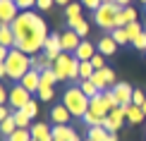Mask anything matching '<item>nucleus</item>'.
Returning a JSON list of instances; mask_svg holds the SVG:
<instances>
[{
	"mask_svg": "<svg viewBox=\"0 0 146 141\" xmlns=\"http://www.w3.org/2000/svg\"><path fill=\"white\" fill-rule=\"evenodd\" d=\"M12 31H15V48H19L27 55H38L46 38L50 36L43 17H38L31 10L19 12V17L12 22Z\"/></svg>",
	"mask_w": 146,
	"mask_h": 141,
	"instance_id": "obj_1",
	"label": "nucleus"
},
{
	"mask_svg": "<svg viewBox=\"0 0 146 141\" xmlns=\"http://www.w3.org/2000/svg\"><path fill=\"white\" fill-rule=\"evenodd\" d=\"M29 70H31V55L22 53L19 48H10V55L0 62V77H7L12 81H22Z\"/></svg>",
	"mask_w": 146,
	"mask_h": 141,
	"instance_id": "obj_2",
	"label": "nucleus"
},
{
	"mask_svg": "<svg viewBox=\"0 0 146 141\" xmlns=\"http://www.w3.org/2000/svg\"><path fill=\"white\" fill-rule=\"evenodd\" d=\"M89 103H91V98L84 96V91L79 89V86H67V89H65V93H62V105L72 113V117H79V120H82L84 115L89 113Z\"/></svg>",
	"mask_w": 146,
	"mask_h": 141,
	"instance_id": "obj_3",
	"label": "nucleus"
},
{
	"mask_svg": "<svg viewBox=\"0 0 146 141\" xmlns=\"http://www.w3.org/2000/svg\"><path fill=\"white\" fill-rule=\"evenodd\" d=\"M120 5L115 3H101V7L94 12V22L98 24V26L103 29V31L110 34L113 29H117V15H120Z\"/></svg>",
	"mask_w": 146,
	"mask_h": 141,
	"instance_id": "obj_4",
	"label": "nucleus"
},
{
	"mask_svg": "<svg viewBox=\"0 0 146 141\" xmlns=\"http://www.w3.org/2000/svg\"><path fill=\"white\" fill-rule=\"evenodd\" d=\"M53 70L58 74V81H70V79H79V60L72 53H62L53 62Z\"/></svg>",
	"mask_w": 146,
	"mask_h": 141,
	"instance_id": "obj_5",
	"label": "nucleus"
},
{
	"mask_svg": "<svg viewBox=\"0 0 146 141\" xmlns=\"http://www.w3.org/2000/svg\"><path fill=\"white\" fill-rule=\"evenodd\" d=\"M31 101V93H29L27 89L22 86V84H15V86L10 89V101H7V105L10 108H15V110H22L27 103Z\"/></svg>",
	"mask_w": 146,
	"mask_h": 141,
	"instance_id": "obj_6",
	"label": "nucleus"
},
{
	"mask_svg": "<svg viewBox=\"0 0 146 141\" xmlns=\"http://www.w3.org/2000/svg\"><path fill=\"white\" fill-rule=\"evenodd\" d=\"M19 17V5L15 0H0V24H12Z\"/></svg>",
	"mask_w": 146,
	"mask_h": 141,
	"instance_id": "obj_7",
	"label": "nucleus"
},
{
	"mask_svg": "<svg viewBox=\"0 0 146 141\" xmlns=\"http://www.w3.org/2000/svg\"><path fill=\"white\" fill-rule=\"evenodd\" d=\"M60 43H62V53H74L79 46H82V36H79L74 29H65L60 34Z\"/></svg>",
	"mask_w": 146,
	"mask_h": 141,
	"instance_id": "obj_8",
	"label": "nucleus"
},
{
	"mask_svg": "<svg viewBox=\"0 0 146 141\" xmlns=\"http://www.w3.org/2000/svg\"><path fill=\"white\" fill-rule=\"evenodd\" d=\"M113 93H115V98H117L120 105H132V96H134V89H132L127 81L115 84V86H113Z\"/></svg>",
	"mask_w": 146,
	"mask_h": 141,
	"instance_id": "obj_9",
	"label": "nucleus"
},
{
	"mask_svg": "<svg viewBox=\"0 0 146 141\" xmlns=\"http://www.w3.org/2000/svg\"><path fill=\"white\" fill-rule=\"evenodd\" d=\"M22 86L29 91V93H38V89H41V72H36V70H29L27 74H24L22 79Z\"/></svg>",
	"mask_w": 146,
	"mask_h": 141,
	"instance_id": "obj_10",
	"label": "nucleus"
},
{
	"mask_svg": "<svg viewBox=\"0 0 146 141\" xmlns=\"http://www.w3.org/2000/svg\"><path fill=\"white\" fill-rule=\"evenodd\" d=\"M89 113H91V115H96L98 120H103L108 113H110V108H108V105H106V101H103V93H98V96L91 98V103H89Z\"/></svg>",
	"mask_w": 146,
	"mask_h": 141,
	"instance_id": "obj_11",
	"label": "nucleus"
},
{
	"mask_svg": "<svg viewBox=\"0 0 146 141\" xmlns=\"http://www.w3.org/2000/svg\"><path fill=\"white\" fill-rule=\"evenodd\" d=\"M96 48H98V53H101V55L110 58V55H115V50H117V43H115V38H113L110 34H106V36H101V38H98Z\"/></svg>",
	"mask_w": 146,
	"mask_h": 141,
	"instance_id": "obj_12",
	"label": "nucleus"
},
{
	"mask_svg": "<svg viewBox=\"0 0 146 141\" xmlns=\"http://www.w3.org/2000/svg\"><path fill=\"white\" fill-rule=\"evenodd\" d=\"M50 120H53V124H70L72 113L62 105V103H60V105H53V110H50Z\"/></svg>",
	"mask_w": 146,
	"mask_h": 141,
	"instance_id": "obj_13",
	"label": "nucleus"
},
{
	"mask_svg": "<svg viewBox=\"0 0 146 141\" xmlns=\"http://www.w3.org/2000/svg\"><path fill=\"white\" fill-rule=\"evenodd\" d=\"M96 53H98V48H96L94 43H89V41H82V46H79V48H77V50L72 53V55H74L79 62H86V60H91Z\"/></svg>",
	"mask_w": 146,
	"mask_h": 141,
	"instance_id": "obj_14",
	"label": "nucleus"
},
{
	"mask_svg": "<svg viewBox=\"0 0 146 141\" xmlns=\"http://www.w3.org/2000/svg\"><path fill=\"white\" fill-rule=\"evenodd\" d=\"M132 22H139V15H137V10L132 7V5H127V7H122L120 15H117V26L125 29L127 24H132Z\"/></svg>",
	"mask_w": 146,
	"mask_h": 141,
	"instance_id": "obj_15",
	"label": "nucleus"
},
{
	"mask_svg": "<svg viewBox=\"0 0 146 141\" xmlns=\"http://www.w3.org/2000/svg\"><path fill=\"white\" fill-rule=\"evenodd\" d=\"M31 139H36V141H55L53 139V129L48 124H31Z\"/></svg>",
	"mask_w": 146,
	"mask_h": 141,
	"instance_id": "obj_16",
	"label": "nucleus"
},
{
	"mask_svg": "<svg viewBox=\"0 0 146 141\" xmlns=\"http://www.w3.org/2000/svg\"><path fill=\"white\" fill-rule=\"evenodd\" d=\"M127 108H129V105H117V108H113L110 113H108V117L113 120V124H115L117 132H120V127H122L125 120H127Z\"/></svg>",
	"mask_w": 146,
	"mask_h": 141,
	"instance_id": "obj_17",
	"label": "nucleus"
},
{
	"mask_svg": "<svg viewBox=\"0 0 146 141\" xmlns=\"http://www.w3.org/2000/svg\"><path fill=\"white\" fill-rule=\"evenodd\" d=\"M0 46L15 48V31H12V24H0Z\"/></svg>",
	"mask_w": 146,
	"mask_h": 141,
	"instance_id": "obj_18",
	"label": "nucleus"
},
{
	"mask_svg": "<svg viewBox=\"0 0 146 141\" xmlns=\"http://www.w3.org/2000/svg\"><path fill=\"white\" fill-rule=\"evenodd\" d=\"M72 134H74V129L70 124H55L53 127V139L55 141H70Z\"/></svg>",
	"mask_w": 146,
	"mask_h": 141,
	"instance_id": "obj_19",
	"label": "nucleus"
},
{
	"mask_svg": "<svg viewBox=\"0 0 146 141\" xmlns=\"http://www.w3.org/2000/svg\"><path fill=\"white\" fill-rule=\"evenodd\" d=\"M67 29H74V31L82 36V38L91 31V29H89V22L84 19V17H79V19H67Z\"/></svg>",
	"mask_w": 146,
	"mask_h": 141,
	"instance_id": "obj_20",
	"label": "nucleus"
},
{
	"mask_svg": "<svg viewBox=\"0 0 146 141\" xmlns=\"http://www.w3.org/2000/svg\"><path fill=\"white\" fill-rule=\"evenodd\" d=\"M144 117H146V115H144V110L139 105H129V108H127V122H129V124H141Z\"/></svg>",
	"mask_w": 146,
	"mask_h": 141,
	"instance_id": "obj_21",
	"label": "nucleus"
},
{
	"mask_svg": "<svg viewBox=\"0 0 146 141\" xmlns=\"http://www.w3.org/2000/svg\"><path fill=\"white\" fill-rule=\"evenodd\" d=\"M12 117H15V122H17V127H19V129H31V117H29L24 110H15V113H12Z\"/></svg>",
	"mask_w": 146,
	"mask_h": 141,
	"instance_id": "obj_22",
	"label": "nucleus"
},
{
	"mask_svg": "<svg viewBox=\"0 0 146 141\" xmlns=\"http://www.w3.org/2000/svg\"><path fill=\"white\" fill-rule=\"evenodd\" d=\"M55 84H60L55 70H53V67H46L43 74H41V86H55Z\"/></svg>",
	"mask_w": 146,
	"mask_h": 141,
	"instance_id": "obj_23",
	"label": "nucleus"
},
{
	"mask_svg": "<svg viewBox=\"0 0 146 141\" xmlns=\"http://www.w3.org/2000/svg\"><path fill=\"white\" fill-rule=\"evenodd\" d=\"M108 136H110V132L106 129V127H89V139L94 141H108Z\"/></svg>",
	"mask_w": 146,
	"mask_h": 141,
	"instance_id": "obj_24",
	"label": "nucleus"
},
{
	"mask_svg": "<svg viewBox=\"0 0 146 141\" xmlns=\"http://www.w3.org/2000/svg\"><path fill=\"white\" fill-rule=\"evenodd\" d=\"M77 86L82 89V91H84V96H89V98H94V96H98V93H101V91L96 89V84L91 81V79H82V81H79Z\"/></svg>",
	"mask_w": 146,
	"mask_h": 141,
	"instance_id": "obj_25",
	"label": "nucleus"
},
{
	"mask_svg": "<svg viewBox=\"0 0 146 141\" xmlns=\"http://www.w3.org/2000/svg\"><path fill=\"white\" fill-rule=\"evenodd\" d=\"M43 50H58L62 53V43H60V34H50L43 43Z\"/></svg>",
	"mask_w": 146,
	"mask_h": 141,
	"instance_id": "obj_26",
	"label": "nucleus"
},
{
	"mask_svg": "<svg viewBox=\"0 0 146 141\" xmlns=\"http://www.w3.org/2000/svg\"><path fill=\"white\" fill-rule=\"evenodd\" d=\"M15 129H19V127H17V122H15V117H12V115H10L7 120H3V122H0V132H3V136H5V139H7Z\"/></svg>",
	"mask_w": 146,
	"mask_h": 141,
	"instance_id": "obj_27",
	"label": "nucleus"
},
{
	"mask_svg": "<svg viewBox=\"0 0 146 141\" xmlns=\"http://www.w3.org/2000/svg\"><path fill=\"white\" fill-rule=\"evenodd\" d=\"M125 29H127V36H129V43H132L134 38H139V36H141V34L146 31V29H144L139 22H132V24H127Z\"/></svg>",
	"mask_w": 146,
	"mask_h": 141,
	"instance_id": "obj_28",
	"label": "nucleus"
},
{
	"mask_svg": "<svg viewBox=\"0 0 146 141\" xmlns=\"http://www.w3.org/2000/svg\"><path fill=\"white\" fill-rule=\"evenodd\" d=\"M96 72V67L91 65V60H86V62H79V81L82 79H91Z\"/></svg>",
	"mask_w": 146,
	"mask_h": 141,
	"instance_id": "obj_29",
	"label": "nucleus"
},
{
	"mask_svg": "<svg viewBox=\"0 0 146 141\" xmlns=\"http://www.w3.org/2000/svg\"><path fill=\"white\" fill-rule=\"evenodd\" d=\"M5 141H31V129H15Z\"/></svg>",
	"mask_w": 146,
	"mask_h": 141,
	"instance_id": "obj_30",
	"label": "nucleus"
},
{
	"mask_svg": "<svg viewBox=\"0 0 146 141\" xmlns=\"http://www.w3.org/2000/svg\"><path fill=\"white\" fill-rule=\"evenodd\" d=\"M65 17L67 19H79L82 17V3H70L65 7Z\"/></svg>",
	"mask_w": 146,
	"mask_h": 141,
	"instance_id": "obj_31",
	"label": "nucleus"
},
{
	"mask_svg": "<svg viewBox=\"0 0 146 141\" xmlns=\"http://www.w3.org/2000/svg\"><path fill=\"white\" fill-rule=\"evenodd\" d=\"M110 36H113V38H115V43H117V46H125V43H129V36H127V29H113V31H110Z\"/></svg>",
	"mask_w": 146,
	"mask_h": 141,
	"instance_id": "obj_32",
	"label": "nucleus"
},
{
	"mask_svg": "<svg viewBox=\"0 0 146 141\" xmlns=\"http://www.w3.org/2000/svg\"><path fill=\"white\" fill-rule=\"evenodd\" d=\"M91 81L96 84V89H98V91H108L106 77H103V72H101V70H96V72H94V77H91Z\"/></svg>",
	"mask_w": 146,
	"mask_h": 141,
	"instance_id": "obj_33",
	"label": "nucleus"
},
{
	"mask_svg": "<svg viewBox=\"0 0 146 141\" xmlns=\"http://www.w3.org/2000/svg\"><path fill=\"white\" fill-rule=\"evenodd\" d=\"M103 77H106V84H108V89H113L115 84H117V74L113 72V67H103Z\"/></svg>",
	"mask_w": 146,
	"mask_h": 141,
	"instance_id": "obj_34",
	"label": "nucleus"
},
{
	"mask_svg": "<svg viewBox=\"0 0 146 141\" xmlns=\"http://www.w3.org/2000/svg\"><path fill=\"white\" fill-rule=\"evenodd\" d=\"M22 110H24V113H27L31 120H36V115H38V103H36L34 98H31V101H29V103H27V105H24Z\"/></svg>",
	"mask_w": 146,
	"mask_h": 141,
	"instance_id": "obj_35",
	"label": "nucleus"
},
{
	"mask_svg": "<svg viewBox=\"0 0 146 141\" xmlns=\"http://www.w3.org/2000/svg\"><path fill=\"white\" fill-rule=\"evenodd\" d=\"M36 96H38L41 101H53V96H55V89H53V86H41Z\"/></svg>",
	"mask_w": 146,
	"mask_h": 141,
	"instance_id": "obj_36",
	"label": "nucleus"
},
{
	"mask_svg": "<svg viewBox=\"0 0 146 141\" xmlns=\"http://www.w3.org/2000/svg\"><path fill=\"white\" fill-rule=\"evenodd\" d=\"M144 101H146V93H144L141 89H134V96H132V105H139V108H141V105H144Z\"/></svg>",
	"mask_w": 146,
	"mask_h": 141,
	"instance_id": "obj_37",
	"label": "nucleus"
},
{
	"mask_svg": "<svg viewBox=\"0 0 146 141\" xmlns=\"http://www.w3.org/2000/svg\"><path fill=\"white\" fill-rule=\"evenodd\" d=\"M91 65H94L96 70H103V67H106V55H101V53H96L94 58H91Z\"/></svg>",
	"mask_w": 146,
	"mask_h": 141,
	"instance_id": "obj_38",
	"label": "nucleus"
},
{
	"mask_svg": "<svg viewBox=\"0 0 146 141\" xmlns=\"http://www.w3.org/2000/svg\"><path fill=\"white\" fill-rule=\"evenodd\" d=\"M53 5H55V0H36V7H38V10H43V12L53 10Z\"/></svg>",
	"mask_w": 146,
	"mask_h": 141,
	"instance_id": "obj_39",
	"label": "nucleus"
},
{
	"mask_svg": "<svg viewBox=\"0 0 146 141\" xmlns=\"http://www.w3.org/2000/svg\"><path fill=\"white\" fill-rule=\"evenodd\" d=\"M132 46H134V48H139V50H144V53H146V31H144L141 36H139V38H134V41H132Z\"/></svg>",
	"mask_w": 146,
	"mask_h": 141,
	"instance_id": "obj_40",
	"label": "nucleus"
},
{
	"mask_svg": "<svg viewBox=\"0 0 146 141\" xmlns=\"http://www.w3.org/2000/svg\"><path fill=\"white\" fill-rule=\"evenodd\" d=\"M101 127H106V129L110 132V134H117V129H115V124H113V120L108 117V115H106V117L101 120Z\"/></svg>",
	"mask_w": 146,
	"mask_h": 141,
	"instance_id": "obj_41",
	"label": "nucleus"
},
{
	"mask_svg": "<svg viewBox=\"0 0 146 141\" xmlns=\"http://www.w3.org/2000/svg\"><path fill=\"white\" fill-rule=\"evenodd\" d=\"M101 3H103V0H82V5H84V7H86V10H98L101 7Z\"/></svg>",
	"mask_w": 146,
	"mask_h": 141,
	"instance_id": "obj_42",
	"label": "nucleus"
},
{
	"mask_svg": "<svg viewBox=\"0 0 146 141\" xmlns=\"http://www.w3.org/2000/svg\"><path fill=\"white\" fill-rule=\"evenodd\" d=\"M17 5H19V10H31L36 7V0H15Z\"/></svg>",
	"mask_w": 146,
	"mask_h": 141,
	"instance_id": "obj_43",
	"label": "nucleus"
},
{
	"mask_svg": "<svg viewBox=\"0 0 146 141\" xmlns=\"http://www.w3.org/2000/svg\"><path fill=\"white\" fill-rule=\"evenodd\" d=\"M10 115H12V110H10L7 105H3V108H0V122H3V120H7Z\"/></svg>",
	"mask_w": 146,
	"mask_h": 141,
	"instance_id": "obj_44",
	"label": "nucleus"
},
{
	"mask_svg": "<svg viewBox=\"0 0 146 141\" xmlns=\"http://www.w3.org/2000/svg\"><path fill=\"white\" fill-rule=\"evenodd\" d=\"M113 3H115V5H120V7H127V5H129L132 0H113Z\"/></svg>",
	"mask_w": 146,
	"mask_h": 141,
	"instance_id": "obj_45",
	"label": "nucleus"
},
{
	"mask_svg": "<svg viewBox=\"0 0 146 141\" xmlns=\"http://www.w3.org/2000/svg\"><path fill=\"white\" fill-rule=\"evenodd\" d=\"M70 3H72V0H55V5H60V7H67Z\"/></svg>",
	"mask_w": 146,
	"mask_h": 141,
	"instance_id": "obj_46",
	"label": "nucleus"
},
{
	"mask_svg": "<svg viewBox=\"0 0 146 141\" xmlns=\"http://www.w3.org/2000/svg\"><path fill=\"white\" fill-rule=\"evenodd\" d=\"M70 141H82V139H79V134L74 132V134H72V139H70Z\"/></svg>",
	"mask_w": 146,
	"mask_h": 141,
	"instance_id": "obj_47",
	"label": "nucleus"
},
{
	"mask_svg": "<svg viewBox=\"0 0 146 141\" xmlns=\"http://www.w3.org/2000/svg\"><path fill=\"white\" fill-rule=\"evenodd\" d=\"M108 141H117V134H110V136H108Z\"/></svg>",
	"mask_w": 146,
	"mask_h": 141,
	"instance_id": "obj_48",
	"label": "nucleus"
},
{
	"mask_svg": "<svg viewBox=\"0 0 146 141\" xmlns=\"http://www.w3.org/2000/svg\"><path fill=\"white\" fill-rule=\"evenodd\" d=\"M141 110H144V115H146V101H144V105H141Z\"/></svg>",
	"mask_w": 146,
	"mask_h": 141,
	"instance_id": "obj_49",
	"label": "nucleus"
},
{
	"mask_svg": "<svg viewBox=\"0 0 146 141\" xmlns=\"http://www.w3.org/2000/svg\"><path fill=\"white\" fill-rule=\"evenodd\" d=\"M139 3H141V5H146V0H139Z\"/></svg>",
	"mask_w": 146,
	"mask_h": 141,
	"instance_id": "obj_50",
	"label": "nucleus"
},
{
	"mask_svg": "<svg viewBox=\"0 0 146 141\" xmlns=\"http://www.w3.org/2000/svg\"><path fill=\"white\" fill-rule=\"evenodd\" d=\"M84 141H94V139H89V136H86V139H84Z\"/></svg>",
	"mask_w": 146,
	"mask_h": 141,
	"instance_id": "obj_51",
	"label": "nucleus"
},
{
	"mask_svg": "<svg viewBox=\"0 0 146 141\" xmlns=\"http://www.w3.org/2000/svg\"><path fill=\"white\" fill-rule=\"evenodd\" d=\"M31 141H36V139H31Z\"/></svg>",
	"mask_w": 146,
	"mask_h": 141,
	"instance_id": "obj_52",
	"label": "nucleus"
}]
</instances>
